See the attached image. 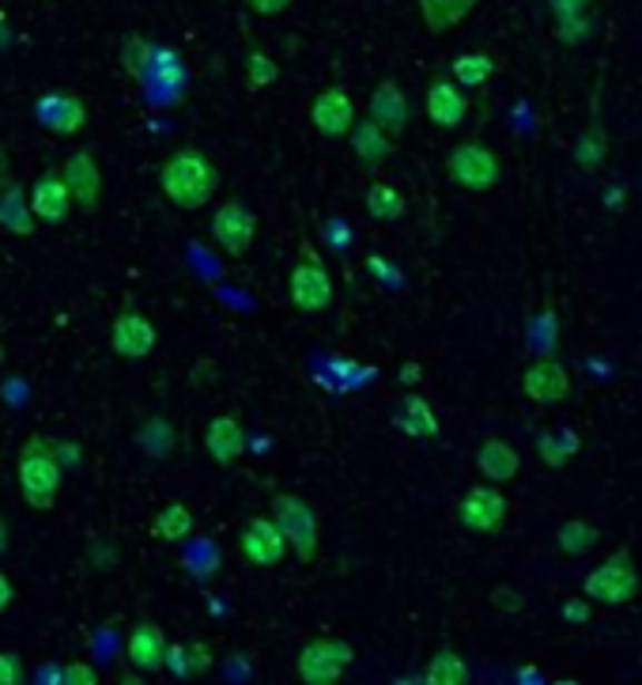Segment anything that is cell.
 Listing matches in <instances>:
<instances>
[{"label": "cell", "instance_id": "cell-1", "mask_svg": "<svg viewBox=\"0 0 642 685\" xmlns=\"http://www.w3.org/2000/svg\"><path fill=\"white\" fill-rule=\"evenodd\" d=\"M159 189L181 213H197L216 197L219 170L200 148H175L159 167Z\"/></svg>", "mask_w": 642, "mask_h": 685}, {"label": "cell", "instance_id": "cell-2", "mask_svg": "<svg viewBox=\"0 0 642 685\" xmlns=\"http://www.w3.org/2000/svg\"><path fill=\"white\" fill-rule=\"evenodd\" d=\"M65 462H61V451L50 436L42 432H31L19 447V459H16V478H19V497L31 511H53L57 508V492L65 485Z\"/></svg>", "mask_w": 642, "mask_h": 685}, {"label": "cell", "instance_id": "cell-3", "mask_svg": "<svg viewBox=\"0 0 642 685\" xmlns=\"http://www.w3.org/2000/svg\"><path fill=\"white\" fill-rule=\"evenodd\" d=\"M582 595L601 606H628L639 595V565L631 557V546L612 549L609 560H601L593 573L582 579Z\"/></svg>", "mask_w": 642, "mask_h": 685}, {"label": "cell", "instance_id": "cell-4", "mask_svg": "<svg viewBox=\"0 0 642 685\" xmlns=\"http://www.w3.org/2000/svg\"><path fill=\"white\" fill-rule=\"evenodd\" d=\"M268 508H273V519L280 522L287 541H292L295 560H299L303 568L314 565L318 546H322V527H318V516H314L310 503H306L303 497H295V492H276Z\"/></svg>", "mask_w": 642, "mask_h": 685}, {"label": "cell", "instance_id": "cell-5", "mask_svg": "<svg viewBox=\"0 0 642 685\" xmlns=\"http://www.w3.org/2000/svg\"><path fill=\"white\" fill-rule=\"evenodd\" d=\"M356 663V648L344 636H314L295 655V671L306 685H333L340 682L348 667Z\"/></svg>", "mask_w": 642, "mask_h": 685}, {"label": "cell", "instance_id": "cell-6", "mask_svg": "<svg viewBox=\"0 0 642 685\" xmlns=\"http://www.w3.org/2000/svg\"><path fill=\"white\" fill-rule=\"evenodd\" d=\"M506 497L503 485L492 481H476L462 492V500L454 503V519L457 527H465L468 535H500L506 527Z\"/></svg>", "mask_w": 642, "mask_h": 685}, {"label": "cell", "instance_id": "cell-7", "mask_svg": "<svg viewBox=\"0 0 642 685\" xmlns=\"http://www.w3.org/2000/svg\"><path fill=\"white\" fill-rule=\"evenodd\" d=\"M446 175L454 186L468 189V194H487L503 183V164L492 148H484L481 140H465L446 156Z\"/></svg>", "mask_w": 642, "mask_h": 685}, {"label": "cell", "instance_id": "cell-8", "mask_svg": "<svg viewBox=\"0 0 642 685\" xmlns=\"http://www.w3.org/2000/svg\"><path fill=\"white\" fill-rule=\"evenodd\" d=\"M287 292H292V307L303 311V315H322V311H329L333 277L314 246H303L299 265H295L292 281H287Z\"/></svg>", "mask_w": 642, "mask_h": 685}, {"label": "cell", "instance_id": "cell-9", "mask_svg": "<svg viewBox=\"0 0 642 685\" xmlns=\"http://www.w3.org/2000/svg\"><path fill=\"white\" fill-rule=\"evenodd\" d=\"M208 232H213L216 246L227 258H246L257 239V213L243 202H224L208 221Z\"/></svg>", "mask_w": 642, "mask_h": 685}, {"label": "cell", "instance_id": "cell-10", "mask_svg": "<svg viewBox=\"0 0 642 685\" xmlns=\"http://www.w3.org/2000/svg\"><path fill=\"white\" fill-rule=\"evenodd\" d=\"M238 549H243L246 565L254 568H276L284 565V557L292 554V541L280 530V522L273 516H254L238 535Z\"/></svg>", "mask_w": 642, "mask_h": 685}, {"label": "cell", "instance_id": "cell-11", "mask_svg": "<svg viewBox=\"0 0 642 685\" xmlns=\"http://www.w3.org/2000/svg\"><path fill=\"white\" fill-rule=\"evenodd\" d=\"M522 394L536 405H560L571 398V371L555 356H541L522 371Z\"/></svg>", "mask_w": 642, "mask_h": 685}, {"label": "cell", "instance_id": "cell-12", "mask_svg": "<svg viewBox=\"0 0 642 685\" xmlns=\"http://www.w3.org/2000/svg\"><path fill=\"white\" fill-rule=\"evenodd\" d=\"M156 326H151L148 315H140V311L132 307H121L118 315H113V326H110V349L113 356L121 360H144L156 352Z\"/></svg>", "mask_w": 642, "mask_h": 685}, {"label": "cell", "instance_id": "cell-13", "mask_svg": "<svg viewBox=\"0 0 642 685\" xmlns=\"http://www.w3.org/2000/svg\"><path fill=\"white\" fill-rule=\"evenodd\" d=\"M310 121H314V129H318L322 137H329V140L348 137V133L356 129V121H359L356 99H352L344 88H325V91L314 95Z\"/></svg>", "mask_w": 642, "mask_h": 685}, {"label": "cell", "instance_id": "cell-14", "mask_svg": "<svg viewBox=\"0 0 642 685\" xmlns=\"http://www.w3.org/2000/svg\"><path fill=\"white\" fill-rule=\"evenodd\" d=\"M31 208H34L38 224H50V227L65 224L72 216L76 197H72L69 183H65L61 167L42 170V175H38L34 183H31Z\"/></svg>", "mask_w": 642, "mask_h": 685}, {"label": "cell", "instance_id": "cell-15", "mask_svg": "<svg viewBox=\"0 0 642 685\" xmlns=\"http://www.w3.org/2000/svg\"><path fill=\"white\" fill-rule=\"evenodd\" d=\"M34 118L38 126L57 133V137H76L88 126V107L76 91H50L34 102Z\"/></svg>", "mask_w": 642, "mask_h": 685}, {"label": "cell", "instance_id": "cell-16", "mask_svg": "<svg viewBox=\"0 0 642 685\" xmlns=\"http://www.w3.org/2000/svg\"><path fill=\"white\" fill-rule=\"evenodd\" d=\"M61 175H65V183H69V189H72L76 208H83V213H95L99 202H102L99 159H95L88 148H80V151H72V156L61 164Z\"/></svg>", "mask_w": 642, "mask_h": 685}, {"label": "cell", "instance_id": "cell-17", "mask_svg": "<svg viewBox=\"0 0 642 685\" xmlns=\"http://www.w3.org/2000/svg\"><path fill=\"white\" fill-rule=\"evenodd\" d=\"M167 652H170V640H167V633H162V625L156 622H140L126 640L129 667L140 674H159L167 667Z\"/></svg>", "mask_w": 642, "mask_h": 685}, {"label": "cell", "instance_id": "cell-18", "mask_svg": "<svg viewBox=\"0 0 642 685\" xmlns=\"http://www.w3.org/2000/svg\"><path fill=\"white\" fill-rule=\"evenodd\" d=\"M246 447H250V436H246V428H243L238 417L219 413V417L208 421V428H205V451H208V459H213L216 466H235L246 454Z\"/></svg>", "mask_w": 642, "mask_h": 685}, {"label": "cell", "instance_id": "cell-19", "mask_svg": "<svg viewBox=\"0 0 642 685\" xmlns=\"http://www.w3.org/2000/svg\"><path fill=\"white\" fill-rule=\"evenodd\" d=\"M427 118L435 121L438 129H457L468 118V95L457 80H438L427 84Z\"/></svg>", "mask_w": 642, "mask_h": 685}, {"label": "cell", "instance_id": "cell-20", "mask_svg": "<svg viewBox=\"0 0 642 685\" xmlns=\"http://www.w3.org/2000/svg\"><path fill=\"white\" fill-rule=\"evenodd\" d=\"M367 118H375L393 140L405 137V129H408V95L397 88V80H382L378 88L371 91Z\"/></svg>", "mask_w": 642, "mask_h": 685}, {"label": "cell", "instance_id": "cell-21", "mask_svg": "<svg viewBox=\"0 0 642 685\" xmlns=\"http://www.w3.org/2000/svg\"><path fill=\"white\" fill-rule=\"evenodd\" d=\"M0 227H4L8 235H19V239H31L38 232L31 194L19 183H12V178H4V189H0Z\"/></svg>", "mask_w": 642, "mask_h": 685}, {"label": "cell", "instance_id": "cell-22", "mask_svg": "<svg viewBox=\"0 0 642 685\" xmlns=\"http://www.w3.org/2000/svg\"><path fill=\"white\" fill-rule=\"evenodd\" d=\"M476 470H481V478L492 485H511L517 478V470H522V454H517L506 440H500V436H492V440H484L481 451H476Z\"/></svg>", "mask_w": 642, "mask_h": 685}, {"label": "cell", "instance_id": "cell-23", "mask_svg": "<svg viewBox=\"0 0 642 685\" xmlns=\"http://www.w3.org/2000/svg\"><path fill=\"white\" fill-rule=\"evenodd\" d=\"M348 145H352V156H356L363 167H375V170L393 156V137L375 118H359L356 129L348 133Z\"/></svg>", "mask_w": 642, "mask_h": 685}, {"label": "cell", "instance_id": "cell-24", "mask_svg": "<svg viewBox=\"0 0 642 685\" xmlns=\"http://www.w3.org/2000/svg\"><path fill=\"white\" fill-rule=\"evenodd\" d=\"M393 428H401L412 440H435L438 436V417L431 409L427 398L419 394H405L401 398V409L393 413Z\"/></svg>", "mask_w": 642, "mask_h": 685}, {"label": "cell", "instance_id": "cell-25", "mask_svg": "<svg viewBox=\"0 0 642 685\" xmlns=\"http://www.w3.org/2000/svg\"><path fill=\"white\" fill-rule=\"evenodd\" d=\"M476 4H481V0H416L419 19L427 23L431 35H446V31H454V27H462Z\"/></svg>", "mask_w": 642, "mask_h": 685}, {"label": "cell", "instance_id": "cell-26", "mask_svg": "<svg viewBox=\"0 0 642 685\" xmlns=\"http://www.w3.org/2000/svg\"><path fill=\"white\" fill-rule=\"evenodd\" d=\"M151 538L156 541H167V546H178V541H186L194 535V511H189V503H167V508L156 511V519H151Z\"/></svg>", "mask_w": 642, "mask_h": 685}, {"label": "cell", "instance_id": "cell-27", "mask_svg": "<svg viewBox=\"0 0 642 685\" xmlns=\"http://www.w3.org/2000/svg\"><path fill=\"white\" fill-rule=\"evenodd\" d=\"M579 432H571V428H549V432L536 436V454H541V462L549 466V470H563L574 454H579Z\"/></svg>", "mask_w": 642, "mask_h": 685}, {"label": "cell", "instance_id": "cell-28", "mask_svg": "<svg viewBox=\"0 0 642 685\" xmlns=\"http://www.w3.org/2000/svg\"><path fill=\"white\" fill-rule=\"evenodd\" d=\"M597 541H601V530L590 519H567L555 527V546L567 557H586L590 549H597Z\"/></svg>", "mask_w": 642, "mask_h": 685}, {"label": "cell", "instance_id": "cell-29", "mask_svg": "<svg viewBox=\"0 0 642 685\" xmlns=\"http://www.w3.org/2000/svg\"><path fill=\"white\" fill-rule=\"evenodd\" d=\"M405 194H401L397 186H389V183H371L367 186V213L375 216V221L382 224H393V221H401L405 216Z\"/></svg>", "mask_w": 642, "mask_h": 685}, {"label": "cell", "instance_id": "cell-30", "mask_svg": "<svg viewBox=\"0 0 642 685\" xmlns=\"http://www.w3.org/2000/svg\"><path fill=\"white\" fill-rule=\"evenodd\" d=\"M454 80L462 84L465 91H476V88H484L487 80H492V72H495V61L487 53H481V50H473V53H462L454 61Z\"/></svg>", "mask_w": 642, "mask_h": 685}, {"label": "cell", "instance_id": "cell-31", "mask_svg": "<svg viewBox=\"0 0 642 685\" xmlns=\"http://www.w3.org/2000/svg\"><path fill=\"white\" fill-rule=\"evenodd\" d=\"M151 61H156V46L148 42L144 35L129 31L126 38H121V65H126V72L132 76V80H144L151 69Z\"/></svg>", "mask_w": 642, "mask_h": 685}, {"label": "cell", "instance_id": "cell-32", "mask_svg": "<svg viewBox=\"0 0 642 685\" xmlns=\"http://www.w3.org/2000/svg\"><path fill=\"white\" fill-rule=\"evenodd\" d=\"M424 678L431 685H465L468 682V667H465V659L454 648H443V652H435V659L427 663Z\"/></svg>", "mask_w": 642, "mask_h": 685}, {"label": "cell", "instance_id": "cell-33", "mask_svg": "<svg viewBox=\"0 0 642 685\" xmlns=\"http://www.w3.org/2000/svg\"><path fill=\"white\" fill-rule=\"evenodd\" d=\"M605 156H609V133L601 126H590L579 137V145H574V164L593 175V170H601V164H605Z\"/></svg>", "mask_w": 642, "mask_h": 685}, {"label": "cell", "instance_id": "cell-34", "mask_svg": "<svg viewBox=\"0 0 642 685\" xmlns=\"http://www.w3.org/2000/svg\"><path fill=\"white\" fill-rule=\"evenodd\" d=\"M243 76L250 91H265L280 80V65H276L265 50H250V57H246V65H243Z\"/></svg>", "mask_w": 642, "mask_h": 685}, {"label": "cell", "instance_id": "cell-35", "mask_svg": "<svg viewBox=\"0 0 642 685\" xmlns=\"http://www.w3.org/2000/svg\"><path fill=\"white\" fill-rule=\"evenodd\" d=\"M137 440L151 459H167V454L175 451V428L162 421V417H148V424L140 428Z\"/></svg>", "mask_w": 642, "mask_h": 685}, {"label": "cell", "instance_id": "cell-36", "mask_svg": "<svg viewBox=\"0 0 642 685\" xmlns=\"http://www.w3.org/2000/svg\"><path fill=\"white\" fill-rule=\"evenodd\" d=\"M555 35L563 38L567 46H579L586 42L593 35V16H579V19H563V23H555Z\"/></svg>", "mask_w": 642, "mask_h": 685}, {"label": "cell", "instance_id": "cell-37", "mask_svg": "<svg viewBox=\"0 0 642 685\" xmlns=\"http://www.w3.org/2000/svg\"><path fill=\"white\" fill-rule=\"evenodd\" d=\"M593 0H549V12L555 16V23L563 19H579V16H590Z\"/></svg>", "mask_w": 642, "mask_h": 685}, {"label": "cell", "instance_id": "cell-38", "mask_svg": "<svg viewBox=\"0 0 642 685\" xmlns=\"http://www.w3.org/2000/svg\"><path fill=\"white\" fill-rule=\"evenodd\" d=\"M61 685H99V671L88 667V663H69V667L61 671V678H57Z\"/></svg>", "mask_w": 642, "mask_h": 685}, {"label": "cell", "instance_id": "cell-39", "mask_svg": "<svg viewBox=\"0 0 642 685\" xmlns=\"http://www.w3.org/2000/svg\"><path fill=\"white\" fill-rule=\"evenodd\" d=\"M23 682V663L16 652H0V685H19Z\"/></svg>", "mask_w": 642, "mask_h": 685}, {"label": "cell", "instance_id": "cell-40", "mask_svg": "<svg viewBox=\"0 0 642 685\" xmlns=\"http://www.w3.org/2000/svg\"><path fill=\"white\" fill-rule=\"evenodd\" d=\"M208 667H213V648L208 644H189V671L194 674H205Z\"/></svg>", "mask_w": 642, "mask_h": 685}, {"label": "cell", "instance_id": "cell-41", "mask_svg": "<svg viewBox=\"0 0 642 685\" xmlns=\"http://www.w3.org/2000/svg\"><path fill=\"white\" fill-rule=\"evenodd\" d=\"M167 667L175 671L178 678L194 674V671H189V648H178V644H170V652H167Z\"/></svg>", "mask_w": 642, "mask_h": 685}, {"label": "cell", "instance_id": "cell-42", "mask_svg": "<svg viewBox=\"0 0 642 685\" xmlns=\"http://www.w3.org/2000/svg\"><path fill=\"white\" fill-rule=\"evenodd\" d=\"M246 4H250V12L268 19V16H284L292 8V0H246Z\"/></svg>", "mask_w": 642, "mask_h": 685}, {"label": "cell", "instance_id": "cell-43", "mask_svg": "<svg viewBox=\"0 0 642 685\" xmlns=\"http://www.w3.org/2000/svg\"><path fill=\"white\" fill-rule=\"evenodd\" d=\"M563 617H567L571 625L586 622V617H590V598L586 595H582V598H567V606H563Z\"/></svg>", "mask_w": 642, "mask_h": 685}, {"label": "cell", "instance_id": "cell-44", "mask_svg": "<svg viewBox=\"0 0 642 685\" xmlns=\"http://www.w3.org/2000/svg\"><path fill=\"white\" fill-rule=\"evenodd\" d=\"M492 603L500 606V610H522V595H517L514 587H495Z\"/></svg>", "mask_w": 642, "mask_h": 685}, {"label": "cell", "instance_id": "cell-45", "mask_svg": "<svg viewBox=\"0 0 642 685\" xmlns=\"http://www.w3.org/2000/svg\"><path fill=\"white\" fill-rule=\"evenodd\" d=\"M16 603V584L8 579V573L0 568V614H8V606Z\"/></svg>", "mask_w": 642, "mask_h": 685}, {"label": "cell", "instance_id": "cell-46", "mask_svg": "<svg viewBox=\"0 0 642 685\" xmlns=\"http://www.w3.org/2000/svg\"><path fill=\"white\" fill-rule=\"evenodd\" d=\"M57 451H61V462H65V470L76 462H83V447L80 443H57Z\"/></svg>", "mask_w": 642, "mask_h": 685}, {"label": "cell", "instance_id": "cell-47", "mask_svg": "<svg viewBox=\"0 0 642 685\" xmlns=\"http://www.w3.org/2000/svg\"><path fill=\"white\" fill-rule=\"evenodd\" d=\"M419 379H424V371H419V364H405V368H401V383H405V386H416Z\"/></svg>", "mask_w": 642, "mask_h": 685}, {"label": "cell", "instance_id": "cell-48", "mask_svg": "<svg viewBox=\"0 0 642 685\" xmlns=\"http://www.w3.org/2000/svg\"><path fill=\"white\" fill-rule=\"evenodd\" d=\"M8 549V527H4V519H0V554Z\"/></svg>", "mask_w": 642, "mask_h": 685}, {"label": "cell", "instance_id": "cell-49", "mask_svg": "<svg viewBox=\"0 0 642 685\" xmlns=\"http://www.w3.org/2000/svg\"><path fill=\"white\" fill-rule=\"evenodd\" d=\"M0 364H4V319H0Z\"/></svg>", "mask_w": 642, "mask_h": 685}]
</instances>
